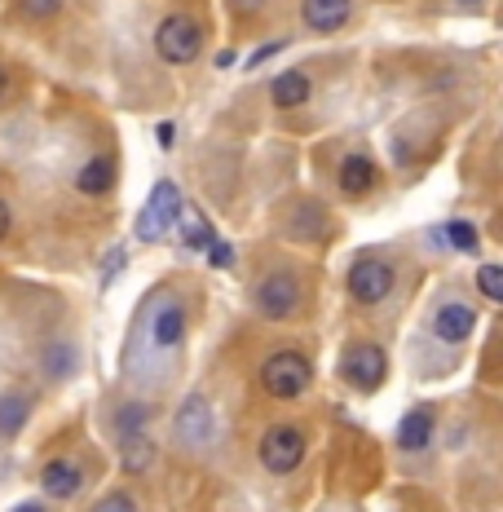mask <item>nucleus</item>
<instances>
[{"label":"nucleus","instance_id":"a878e982","mask_svg":"<svg viewBox=\"0 0 503 512\" xmlns=\"http://www.w3.org/2000/svg\"><path fill=\"white\" fill-rule=\"evenodd\" d=\"M9 221H14V217H9V204H0V239L9 234Z\"/></svg>","mask_w":503,"mask_h":512},{"label":"nucleus","instance_id":"5701e85b","mask_svg":"<svg viewBox=\"0 0 503 512\" xmlns=\"http://www.w3.org/2000/svg\"><path fill=\"white\" fill-rule=\"evenodd\" d=\"M208 261L212 265H217V270H230V265H234V248H230V243L226 239H217V234H212V243H208Z\"/></svg>","mask_w":503,"mask_h":512},{"label":"nucleus","instance_id":"f03ea898","mask_svg":"<svg viewBox=\"0 0 503 512\" xmlns=\"http://www.w3.org/2000/svg\"><path fill=\"white\" fill-rule=\"evenodd\" d=\"M181 190L173 186V181H159V186L151 190V199L142 204V217H137V239L146 243H164L168 234L177 230V217H181Z\"/></svg>","mask_w":503,"mask_h":512},{"label":"nucleus","instance_id":"b1692460","mask_svg":"<svg viewBox=\"0 0 503 512\" xmlns=\"http://www.w3.org/2000/svg\"><path fill=\"white\" fill-rule=\"evenodd\" d=\"M45 362H49V371H53V376H67V371H71V349H67V345L49 349Z\"/></svg>","mask_w":503,"mask_h":512},{"label":"nucleus","instance_id":"6e6552de","mask_svg":"<svg viewBox=\"0 0 503 512\" xmlns=\"http://www.w3.org/2000/svg\"><path fill=\"white\" fill-rule=\"evenodd\" d=\"M173 424H177V437H181V442H190V446H203L212 437V429H217V424H212L208 398H199V393H190V398L181 402Z\"/></svg>","mask_w":503,"mask_h":512},{"label":"nucleus","instance_id":"7ed1b4c3","mask_svg":"<svg viewBox=\"0 0 503 512\" xmlns=\"http://www.w3.org/2000/svg\"><path fill=\"white\" fill-rule=\"evenodd\" d=\"M203 49V27L195 18L186 14H168L164 23L155 31V53L168 62V67H186V62H195Z\"/></svg>","mask_w":503,"mask_h":512},{"label":"nucleus","instance_id":"a211bd4d","mask_svg":"<svg viewBox=\"0 0 503 512\" xmlns=\"http://www.w3.org/2000/svg\"><path fill=\"white\" fill-rule=\"evenodd\" d=\"M27 420H31V398H27V393L23 389L5 393V398H0V437L23 433Z\"/></svg>","mask_w":503,"mask_h":512},{"label":"nucleus","instance_id":"4be33fe9","mask_svg":"<svg viewBox=\"0 0 503 512\" xmlns=\"http://www.w3.org/2000/svg\"><path fill=\"white\" fill-rule=\"evenodd\" d=\"M18 9H23L27 18H53L62 9V0H18Z\"/></svg>","mask_w":503,"mask_h":512},{"label":"nucleus","instance_id":"1a4fd4ad","mask_svg":"<svg viewBox=\"0 0 503 512\" xmlns=\"http://www.w3.org/2000/svg\"><path fill=\"white\" fill-rule=\"evenodd\" d=\"M353 14V0H301V23L318 36H331L349 23Z\"/></svg>","mask_w":503,"mask_h":512},{"label":"nucleus","instance_id":"cd10ccee","mask_svg":"<svg viewBox=\"0 0 503 512\" xmlns=\"http://www.w3.org/2000/svg\"><path fill=\"white\" fill-rule=\"evenodd\" d=\"M14 512H45V504H18Z\"/></svg>","mask_w":503,"mask_h":512},{"label":"nucleus","instance_id":"2eb2a0df","mask_svg":"<svg viewBox=\"0 0 503 512\" xmlns=\"http://www.w3.org/2000/svg\"><path fill=\"white\" fill-rule=\"evenodd\" d=\"M120 460L128 473H146L155 460V442H151V433H120Z\"/></svg>","mask_w":503,"mask_h":512},{"label":"nucleus","instance_id":"20e7f679","mask_svg":"<svg viewBox=\"0 0 503 512\" xmlns=\"http://www.w3.org/2000/svg\"><path fill=\"white\" fill-rule=\"evenodd\" d=\"M340 376H345L349 389L371 393L389 376V358H384V349L371 345V340H353L345 354H340Z\"/></svg>","mask_w":503,"mask_h":512},{"label":"nucleus","instance_id":"393cba45","mask_svg":"<svg viewBox=\"0 0 503 512\" xmlns=\"http://www.w3.org/2000/svg\"><path fill=\"white\" fill-rule=\"evenodd\" d=\"M93 512H133V499H128V495H106Z\"/></svg>","mask_w":503,"mask_h":512},{"label":"nucleus","instance_id":"0eeeda50","mask_svg":"<svg viewBox=\"0 0 503 512\" xmlns=\"http://www.w3.org/2000/svg\"><path fill=\"white\" fill-rule=\"evenodd\" d=\"M296 305H301V283L292 274H270V279L256 283V309L265 318H287Z\"/></svg>","mask_w":503,"mask_h":512},{"label":"nucleus","instance_id":"6ab92c4d","mask_svg":"<svg viewBox=\"0 0 503 512\" xmlns=\"http://www.w3.org/2000/svg\"><path fill=\"white\" fill-rule=\"evenodd\" d=\"M177 226H181V243H186V248H208L212 243V226L203 221L199 208H181Z\"/></svg>","mask_w":503,"mask_h":512},{"label":"nucleus","instance_id":"aec40b11","mask_svg":"<svg viewBox=\"0 0 503 512\" xmlns=\"http://www.w3.org/2000/svg\"><path fill=\"white\" fill-rule=\"evenodd\" d=\"M446 239L459 252H477V226L473 221H446Z\"/></svg>","mask_w":503,"mask_h":512},{"label":"nucleus","instance_id":"412c9836","mask_svg":"<svg viewBox=\"0 0 503 512\" xmlns=\"http://www.w3.org/2000/svg\"><path fill=\"white\" fill-rule=\"evenodd\" d=\"M477 287L486 301H503V265H481L477 270Z\"/></svg>","mask_w":503,"mask_h":512},{"label":"nucleus","instance_id":"ddd939ff","mask_svg":"<svg viewBox=\"0 0 503 512\" xmlns=\"http://www.w3.org/2000/svg\"><path fill=\"white\" fill-rule=\"evenodd\" d=\"M433 424H437L433 411H428V407H415V411L398 424V446H402V451H424V446L433 442Z\"/></svg>","mask_w":503,"mask_h":512},{"label":"nucleus","instance_id":"c85d7f7f","mask_svg":"<svg viewBox=\"0 0 503 512\" xmlns=\"http://www.w3.org/2000/svg\"><path fill=\"white\" fill-rule=\"evenodd\" d=\"M455 5H459V9H477L481 0H455Z\"/></svg>","mask_w":503,"mask_h":512},{"label":"nucleus","instance_id":"f257e3e1","mask_svg":"<svg viewBox=\"0 0 503 512\" xmlns=\"http://www.w3.org/2000/svg\"><path fill=\"white\" fill-rule=\"evenodd\" d=\"M309 380H314V367H309V358L296 354V349H283V354H274V358L261 367L265 393H270V398H278V402L301 398V393L309 389Z\"/></svg>","mask_w":503,"mask_h":512},{"label":"nucleus","instance_id":"f3484780","mask_svg":"<svg viewBox=\"0 0 503 512\" xmlns=\"http://www.w3.org/2000/svg\"><path fill=\"white\" fill-rule=\"evenodd\" d=\"M76 186L84 190V195H106V190L115 186V159L111 155L89 159V164L76 173Z\"/></svg>","mask_w":503,"mask_h":512},{"label":"nucleus","instance_id":"bb28decb","mask_svg":"<svg viewBox=\"0 0 503 512\" xmlns=\"http://www.w3.org/2000/svg\"><path fill=\"white\" fill-rule=\"evenodd\" d=\"M234 9H261V0H234Z\"/></svg>","mask_w":503,"mask_h":512},{"label":"nucleus","instance_id":"c756f323","mask_svg":"<svg viewBox=\"0 0 503 512\" xmlns=\"http://www.w3.org/2000/svg\"><path fill=\"white\" fill-rule=\"evenodd\" d=\"M5 84H9V76H5V67H0V98H5Z\"/></svg>","mask_w":503,"mask_h":512},{"label":"nucleus","instance_id":"4468645a","mask_svg":"<svg viewBox=\"0 0 503 512\" xmlns=\"http://www.w3.org/2000/svg\"><path fill=\"white\" fill-rule=\"evenodd\" d=\"M371 186H376V164L367 155H345V164H340V190L345 195H367Z\"/></svg>","mask_w":503,"mask_h":512},{"label":"nucleus","instance_id":"9b49d317","mask_svg":"<svg viewBox=\"0 0 503 512\" xmlns=\"http://www.w3.org/2000/svg\"><path fill=\"white\" fill-rule=\"evenodd\" d=\"M151 340L159 349H177L186 340V309L177 301H159L151 314Z\"/></svg>","mask_w":503,"mask_h":512},{"label":"nucleus","instance_id":"f8f14e48","mask_svg":"<svg viewBox=\"0 0 503 512\" xmlns=\"http://www.w3.org/2000/svg\"><path fill=\"white\" fill-rule=\"evenodd\" d=\"M40 486H45V495H58V499L76 495V490H80V464L49 460L45 468H40Z\"/></svg>","mask_w":503,"mask_h":512},{"label":"nucleus","instance_id":"9d476101","mask_svg":"<svg viewBox=\"0 0 503 512\" xmlns=\"http://www.w3.org/2000/svg\"><path fill=\"white\" fill-rule=\"evenodd\" d=\"M473 327H477V314L468 305H459V301L442 305L433 314V336L446 340V345H464V340L473 336Z\"/></svg>","mask_w":503,"mask_h":512},{"label":"nucleus","instance_id":"423d86ee","mask_svg":"<svg viewBox=\"0 0 503 512\" xmlns=\"http://www.w3.org/2000/svg\"><path fill=\"white\" fill-rule=\"evenodd\" d=\"M349 292L358 305H380L384 296L393 292V270L389 261H380V256H362V261H353L349 270Z\"/></svg>","mask_w":503,"mask_h":512},{"label":"nucleus","instance_id":"39448f33","mask_svg":"<svg viewBox=\"0 0 503 512\" xmlns=\"http://www.w3.org/2000/svg\"><path fill=\"white\" fill-rule=\"evenodd\" d=\"M301 460H305V433L296 429V424H274V429L261 437V464L270 468V473H292Z\"/></svg>","mask_w":503,"mask_h":512},{"label":"nucleus","instance_id":"dca6fc26","mask_svg":"<svg viewBox=\"0 0 503 512\" xmlns=\"http://www.w3.org/2000/svg\"><path fill=\"white\" fill-rule=\"evenodd\" d=\"M270 98H274V106H283V111H292V106H305V98H309V76H305V71H283V76H274Z\"/></svg>","mask_w":503,"mask_h":512}]
</instances>
